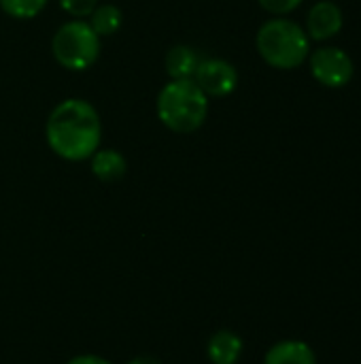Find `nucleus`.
<instances>
[{
  "label": "nucleus",
  "mask_w": 361,
  "mask_h": 364,
  "mask_svg": "<svg viewBox=\"0 0 361 364\" xmlns=\"http://www.w3.org/2000/svg\"><path fill=\"white\" fill-rule=\"evenodd\" d=\"M155 111L168 130L189 134L204 126L209 117V96L194 79H170L157 94Z\"/></svg>",
  "instance_id": "nucleus-2"
},
{
  "label": "nucleus",
  "mask_w": 361,
  "mask_h": 364,
  "mask_svg": "<svg viewBox=\"0 0 361 364\" xmlns=\"http://www.w3.org/2000/svg\"><path fill=\"white\" fill-rule=\"evenodd\" d=\"M87 23L91 26V30H94L100 38L113 36V34L121 28V23H123V11H121L117 4H111V2L100 4V2H98V6L89 13Z\"/></svg>",
  "instance_id": "nucleus-12"
},
{
  "label": "nucleus",
  "mask_w": 361,
  "mask_h": 364,
  "mask_svg": "<svg viewBox=\"0 0 361 364\" xmlns=\"http://www.w3.org/2000/svg\"><path fill=\"white\" fill-rule=\"evenodd\" d=\"M45 139L49 149L62 160L85 162L100 149V113L83 98H66L49 113Z\"/></svg>",
  "instance_id": "nucleus-1"
},
{
  "label": "nucleus",
  "mask_w": 361,
  "mask_h": 364,
  "mask_svg": "<svg viewBox=\"0 0 361 364\" xmlns=\"http://www.w3.org/2000/svg\"><path fill=\"white\" fill-rule=\"evenodd\" d=\"M194 81L209 98H223L236 90L238 70L228 60L206 58V60H200L196 75H194Z\"/></svg>",
  "instance_id": "nucleus-6"
},
{
  "label": "nucleus",
  "mask_w": 361,
  "mask_h": 364,
  "mask_svg": "<svg viewBox=\"0 0 361 364\" xmlns=\"http://www.w3.org/2000/svg\"><path fill=\"white\" fill-rule=\"evenodd\" d=\"M89 168H91L94 177L100 179L102 183H115L119 179H123V175L128 171V160L117 149L100 147L89 158Z\"/></svg>",
  "instance_id": "nucleus-8"
},
{
  "label": "nucleus",
  "mask_w": 361,
  "mask_h": 364,
  "mask_svg": "<svg viewBox=\"0 0 361 364\" xmlns=\"http://www.w3.org/2000/svg\"><path fill=\"white\" fill-rule=\"evenodd\" d=\"M255 45L262 60L279 70H294L311 55V38L306 30L285 17H274L262 23Z\"/></svg>",
  "instance_id": "nucleus-3"
},
{
  "label": "nucleus",
  "mask_w": 361,
  "mask_h": 364,
  "mask_svg": "<svg viewBox=\"0 0 361 364\" xmlns=\"http://www.w3.org/2000/svg\"><path fill=\"white\" fill-rule=\"evenodd\" d=\"M55 62L66 70H87L100 55V36L91 30L87 19H70L57 28L51 41Z\"/></svg>",
  "instance_id": "nucleus-4"
},
{
  "label": "nucleus",
  "mask_w": 361,
  "mask_h": 364,
  "mask_svg": "<svg viewBox=\"0 0 361 364\" xmlns=\"http://www.w3.org/2000/svg\"><path fill=\"white\" fill-rule=\"evenodd\" d=\"M243 339L234 331H217L206 343V356L211 364H236L243 356Z\"/></svg>",
  "instance_id": "nucleus-9"
},
{
  "label": "nucleus",
  "mask_w": 361,
  "mask_h": 364,
  "mask_svg": "<svg viewBox=\"0 0 361 364\" xmlns=\"http://www.w3.org/2000/svg\"><path fill=\"white\" fill-rule=\"evenodd\" d=\"M257 2L262 9H266L272 15H287L302 4V0H257Z\"/></svg>",
  "instance_id": "nucleus-15"
},
{
  "label": "nucleus",
  "mask_w": 361,
  "mask_h": 364,
  "mask_svg": "<svg viewBox=\"0 0 361 364\" xmlns=\"http://www.w3.org/2000/svg\"><path fill=\"white\" fill-rule=\"evenodd\" d=\"M60 6L74 19H83L98 6V0H60Z\"/></svg>",
  "instance_id": "nucleus-14"
},
{
  "label": "nucleus",
  "mask_w": 361,
  "mask_h": 364,
  "mask_svg": "<svg viewBox=\"0 0 361 364\" xmlns=\"http://www.w3.org/2000/svg\"><path fill=\"white\" fill-rule=\"evenodd\" d=\"M200 58L187 45H174L166 53V73L170 79H194Z\"/></svg>",
  "instance_id": "nucleus-11"
},
{
  "label": "nucleus",
  "mask_w": 361,
  "mask_h": 364,
  "mask_svg": "<svg viewBox=\"0 0 361 364\" xmlns=\"http://www.w3.org/2000/svg\"><path fill=\"white\" fill-rule=\"evenodd\" d=\"M311 75L326 87H345L353 79V60L340 47L311 51Z\"/></svg>",
  "instance_id": "nucleus-5"
},
{
  "label": "nucleus",
  "mask_w": 361,
  "mask_h": 364,
  "mask_svg": "<svg viewBox=\"0 0 361 364\" xmlns=\"http://www.w3.org/2000/svg\"><path fill=\"white\" fill-rule=\"evenodd\" d=\"M264 364H317V356L309 343L289 339L274 343L266 352Z\"/></svg>",
  "instance_id": "nucleus-10"
},
{
  "label": "nucleus",
  "mask_w": 361,
  "mask_h": 364,
  "mask_svg": "<svg viewBox=\"0 0 361 364\" xmlns=\"http://www.w3.org/2000/svg\"><path fill=\"white\" fill-rule=\"evenodd\" d=\"M66 364H113L111 360L102 358V356H96V354H81V356H74L70 358Z\"/></svg>",
  "instance_id": "nucleus-16"
},
{
  "label": "nucleus",
  "mask_w": 361,
  "mask_h": 364,
  "mask_svg": "<svg viewBox=\"0 0 361 364\" xmlns=\"http://www.w3.org/2000/svg\"><path fill=\"white\" fill-rule=\"evenodd\" d=\"M126 364H162L160 358H155V356H136V358H132V360H128Z\"/></svg>",
  "instance_id": "nucleus-17"
},
{
  "label": "nucleus",
  "mask_w": 361,
  "mask_h": 364,
  "mask_svg": "<svg viewBox=\"0 0 361 364\" xmlns=\"http://www.w3.org/2000/svg\"><path fill=\"white\" fill-rule=\"evenodd\" d=\"M343 30V11L332 0H321L311 6L306 17V34L313 41H328Z\"/></svg>",
  "instance_id": "nucleus-7"
},
{
  "label": "nucleus",
  "mask_w": 361,
  "mask_h": 364,
  "mask_svg": "<svg viewBox=\"0 0 361 364\" xmlns=\"http://www.w3.org/2000/svg\"><path fill=\"white\" fill-rule=\"evenodd\" d=\"M47 2L49 0H0V9L13 19H34Z\"/></svg>",
  "instance_id": "nucleus-13"
}]
</instances>
